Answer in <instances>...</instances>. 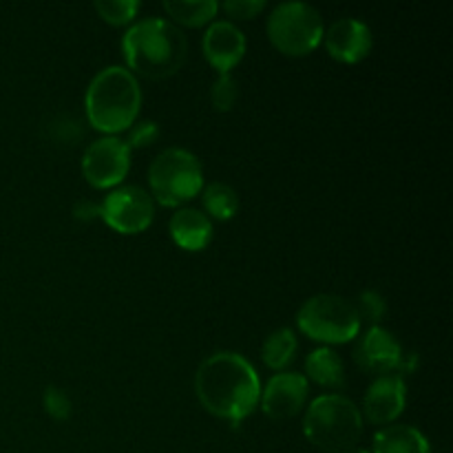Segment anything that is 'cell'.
Here are the masks:
<instances>
[{
  "label": "cell",
  "mask_w": 453,
  "mask_h": 453,
  "mask_svg": "<svg viewBox=\"0 0 453 453\" xmlns=\"http://www.w3.org/2000/svg\"><path fill=\"white\" fill-rule=\"evenodd\" d=\"M195 392L206 411L237 425L255 411L261 398V380L242 354L217 352L199 365Z\"/></svg>",
  "instance_id": "1"
},
{
  "label": "cell",
  "mask_w": 453,
  "mask_h": 453,
  "mask_svg": "<svg viewBox=\"0 0 453 453\" xmlns=\"http://www.w3.org/2000/svg\"><path fill=\"white\" fill-rule=\"evenodd\" d=\"M122 51L133 75L164 80L181 69L188 53V42L180 27L171 20L146 18L124 34Z\"/></svg>",
  "instance_id": "2"
},
{
  "label": "cell",
  "mask_w": 453,
  "mask_h": 453,
  "mask_svg": "<svg viewBox=\"0 0 453 453\" xmlns=\"http://www.w3.org/2000/svg\"><path fill=\"white\" fill-rule=\"evenodd\" d=\"M142 91L135 75L124 66H106L91 80L84 96L87 118L102 133L128 131L140 113Z\"/></svg>",
  "instance_id": "3"
},
{
  "label": "cell",
  "mask_w": 453,
  "mask_h": 453,
  "mask_svg": "<svg viewBox=\"0 0 453 453\" xmlns=\"http://www.w3.org/2000/svg\"><path fill=\"white\" fill-rule=\"evenodd\" d=\"M303 434L317 449L349 453L361 441L363 414L349 398L341 394H323L314 398L305 411Z\"/></svg>",
  "instance_id": "4"
},
{
  "label": "cell",
  "mask_w": 453,
  "mask_h": 453,
  "mask_svg": "<svg viewBox=\"0 0 453 453\" xmlns=\"http://www.w3.org/2000/svg\"><path fill=\"white\" fill-rule=\"evenodd\" d=\"M149 184L162 206H181L203 190L202 164L186 149H166L150 164Z\"/></svg>",
  "instance_id": "5"
},
{
  "label": "cell",
  "mask_w": 453,
  "mask_h": 453,
  "mask_svg": "<svg viewBox=\"0 0 453 453\" xmlns=\"http://www.w3.org/2000/svg\"><path fill=\"white\" fill-rule=\"evenodd\" d=\"M296 326L308 339L326 345H341L354 341L361 332L357 308L343 296L317 295L301 305Z\"/></svg>",
  "instance_id": "6"
},
{
  "label": "cell",
  "mask_w": 453,
  "mask_h": 453,
  "mask_svg": "<svg viewBox=\"0 0 453 453\" xmlns=\"http://www.w3.org/2000/svg\"><path fill=\"white\" fill-rule=\"evenodd\" d=\"M323 18L312 4L281 3L268 18V38L286 56H308L321 44Z\"/></svg>",
  "instance_id": "7"
},
{
  "label": "cell",
  "mask_w": 453,
  "mask_h": 453,
  "mask_svg": "<svg viewBox=\"0 0 453 453\" xmlns=\"http://www.w3.org/2000/svg\"><path fill=\"white\" fill-rule=\"evenodd\" d=\"M100 217L119 234L144 233L153 224V199L140 186H119L100 203Z\"/></svg>",
  "instance_id": "8"
},
{
  "label": "cell",
  "mask_w": 453,
  "mask_h": 453,
  "mask_svg": "<svg viewBox=\"0 0 453 453\" xmlns=\"http://www.w3.org/2000/svg\"><path fill=\"white\" fill-rule=\"evenodd\" d=\"M131 166V149L119 137H100L84 150L82 173L93 188H118Z\"/></svg>",
  "instance_id": "9"
},
{
  "label": "cell",
  "mask_w": 453,
  "mask_h": 453,
  "mask_svg": "<svg viewBox=\"0 0 453 453\" xmlns=\"http://www.w3.org/2000/svg\"><path fill=\"white\" fill-rule=\"evenodd\" d=\"M308 401V379L295 372L273 376L261 389V410L273 420L295 418Z\"/></svg>",
  "instance_id": "10"
},
{
  "label": "cell",
  "mask_w": 453,
  "mask_h": 453,
  "mask_svg": "<svg viewBox=\"0 0 453 453\" xmlns=\"http://www.w3.org/2000/svg\"><path fill=\"white\" fill-rule=\"evenodd\" d=\"M326 49L334 60L357 65L372 51V31L357 18H339L323 31Z\"/></svg>",
  "instance_id": "11"
},
{
  "label": "cell",
  "mask_w": 453,
  "mask_h": 453,
  "mask_svg": "<svg viewBox=\"0 0 453 453\" xmlns=\"http://www.w3.org/2000/svg\"><path fill=\"white\" fill-rule=\"evenodd\" d=\"M202 49L206 60L219 71V75L230 73V69H234L246 53V35L233 22L217 20L203 34Z\"/></svg>",
  "instance_id": "12"
},
{
  "label": "cell",
  "mask_w": 453,
  "mask_h": 453,
  "mask_svg": "<svg viewBox=\"0 0 453 453\" xmlns=\"http://www.w3.org/2000/svg\"><path fill=\"white\" fill-rule=\"evenodd\" d=\"M403 348L388 330L374 326L365 332L354 349V361L361 370L372 372V374H385L401 367Z\"/></svg>",
  "instance_id": "13"
},
{
  "label": "cell",
  "mask_w": 453,
  "mask_h": 453,
  "mask_svg": "<svg viewBox=\"0 0 453 453\" xmlns=\"http://www.w3.org/2000/svg\"><path fill=\"white\" fill-rule=\"evenodd\" d=\"M405 380L401 376H380L370 385L365 398H363L365 418L374 425L394 423L405 410Z\"/></svg>",
  "instance_id": "14"
},
{
  "label": "cell",
  "mask_w": 453,
  "mask_h": 453,
  "mask_svg": "<svg viewBox=\"0 0 453 453\" xmlns=\"http://www.w3.org/2000/svg\"><path fill=\"white\" fill-rule=\"evenodd\" d=\"M171 237L181 250L197 252L211 243L212 239V221L206 212L197 208H180L171 217Z\"/></svg>",
  "instance_id": "15"
},
{
  "label": "cell",
  "mask_w": 453,
  "mask_h": 453,
  "mask_svg": "<svg viewBox=\"0 0 453 453\" xmlns=\"http://www.w3.org/2000/svg\"><path fill=\"white\" fill-rule=\"evenodd\" d=\"M374 453H432L423 434L410 425H392L374 436Z\"/></svg>",
  "instance_id": "16"
},
{
  "label": "cell",
  "mask_w": 453,
  "mask_h": 453,
  "mask_svg": "<svg viewBox=\"0 0 453 453\" xmlns=\"http://www.w3.org/2000/svg\"><path fill=\"white\" fill-rule=\"evenodd\" d=\"M305 372H308V379H312L321 388L332 389L341 388L345 383L343 361L330 348H319L310 352L308 358H305Z\"/></svg>",
  "instance_id": "17"
},
{
  "label": "cell",
  "mask_w": 453,
  "mask_h": 453,
  "mask_svg": "<svg viewBox=\"0 0 453 453\" xmlns=\"http://www.w3.org/2000/svg\"><path fill=\"white\" fill-rule=\"evenodd\" d=\"M164 12L171 16V20L184 27H203L217 16L219 3L215 0H166Z\"/></svg>",
  "instance_id": "18"
},
{
  "label": "cell",
  "mask_w": 453,
  "mask_h": 453,
  "mask_svg": "<svg viewBox=\"0 0 453 453\" xmlns=\"http://www.w3.org/2000/svg\"><path fill=\"white\" fill-rule=\"evenodd\" d=\"M296 354V336L290 327L273 332L261 345V358L270 370H286Z\"/></svg>",
  "instance_id": "19"
},
{
  "label": "cell",
  "mask_w": 453,
  "mask_h": 453,
  "mask_svg": "<svg viewBox=\"0 0 453 453\" xmlns=\"http://www.w3.org/2000/svg\"><path fill=\"white\" fill-rule=\"evenodd\" d=\"M202 195L208 215H212L215 219L228 221L237 215L239 197L237 193H234L233 186L221 184V181H212V184H208L206 188L202 190Z\"/></svg>",
  "instance_id": "20"
},
{
  "label": "cell",
  "mask_w": 453,
  "mask_h": 453,
  "mask_svg": "<svg viewBox=\"0 0 453 453\" xmlns=\"http://www.w3.org/2000/svg\"><path fill=\"white\" fill-rule=\"evenodd\" d=\"M93 7H96L97 16L102 20L113 27L128 25L137 16V12H140V3L137 0H100Z\"/></svg>",
  "instance_id": "21"
},
{
  "label": "cell",
  "mask_w": 453,
  "mask_h": 453,
  "mask_svg": "<svg viewBox=\"0 0 453 453\" xmlns=\"http://www.w3.org/2000/svg\"><path fill=\"white\" fill-rule=\"evenodd\" d=\"M237 96H239L237 82H234V78L230 73L219 75L217 82L212 84V91H211L212 106H215L217 111H221V113L233 109L234 102H237Z\"/></svg>",
  "instance_id": "22"
},
{
  "label": "cell",
  "mask_w": 453,
  "mask_h": 453,
  "mask_svg": "<svg viewBox=\"0 0 453 453\" xmlns=\"http://www.w3.org/2000/svg\"><path fill=\"white\" fill-rule=\"evenodd\" d=\"M354 308H357V314L361 321L365 319V321L370 323H379L380 319L388 314V303H385L383 296L374 290L361 292V296H358V305H354Z\"/></svg>",
  "instance_id": "23"
},
{
  "label": "cell",
  "mask_w": 453,
  "mask_h": 453,
  "mask_svg": "<svg viewBox=\"0 0 453 453\" xmlns=\"http://www.w3.org/2000/svg\"><path fill=\"white\" fill-rule=\"evenodd\" d=\"M44 410L53 420H66L71 416V401L60 388H47L44 389Z\"/></svg>",
  "instance_id": "24"
},
{
  "label": "cell",
  "mask_w": 453,
  "mask_h": 453,
  "mask_svg": "<svg viewBox=\"0 0 453 453\" xmlns=\"http://www.w3.org/2000/svg\"><path fill=\"white\" fill-rule=\"evenodd\" d=\"M159 137V127L155 122H135L131 128H128L127 142L128 149H146V146L153 144Z\"/></svg>",
  "instance_id": "25"
},
{
  "label": "cell",
  "mask_w": 453,
  "mask_h": 453,
  "mask_svg": "<svg viewBox=\"0 0 453 453\" xmlns=\"http://www.w3.org/2000/svg\"><path fill=\"white\" fill-rule=\"evenodd\" d=\"M224 12L228 13L234 20H252L257 13L264 12L265 3L264 0H228V3L221 4Z\"/></svg>",
  "instance_id": "26"
},
{
  "label": "cell",
  "mask_w": 453,
  "mask_h": 453,
  "mask_svg": "<svg viewBox=\"0 0 453 453\" xmlns=\"http://www.w3.org/2000/svg\"><path fill=\"white\" fill-rule=\"evenodd\" d=\"M73 217H75V219H82V221L96 219V217H100V203L88 202V199H82V202L75 203Z\"/></svg>",
  "instance_id": "27"
},
{
  "label": "cell",
  "mask_w": 453,
  "mask_h": 453,
  "mask_svg": "<svg viewBox=\"0 0 453 453\" xmlns=\"http://www.w3.org/2000/svg\"><path fill=\"white\" fill-rule=\"evenodd\" d=\"M349 453H370L367 449H354V451H349Z\"/></svg>",
  "instance_id": "28"
}]
</instances>
